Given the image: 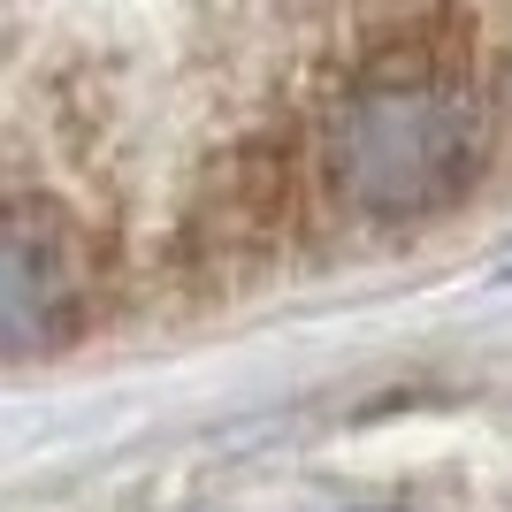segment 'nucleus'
Segmentation results:
<instances>
[{"label":"nucleus","instance_id":"f257e3e1","mask_svg":"<svg viewBox=\"0 0 512 512\" xmlns=\"http://www.w3.org/2000/svg\"><path fill=\"white\" fill-rule=\"evenodd\" d=\"M474 115L444 85H375L329 123V184L360 214L406 222L459 199L474 176Z\"/></svg>","mask_w":512,"mask_h":512},{"label":"nucleus","instance_id":"f03ea898","mask_svg":"<svg viewBox=\"0 0 512 512\" xmlns=\"http://www.w3.org/2000/svg\"><path fill=\"white\" fill-rule=\"evenodd\" d=\"M69 321V268L54 230L0 214V360L16 352H46Z\"/></svg>","mask_w":512,"mask_h":512}]
</instances>
